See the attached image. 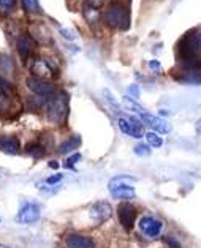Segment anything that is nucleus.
<instances>
[{
  "mask_svg": "<svg viewBox=\"0 0 201 248\" xmlns=\"http://www.w3.org/2000/svg\"><path fill=\"white\" fill-rule=\"evenodd\" d=\"M103 21L109 29H122L129 30V13L122 2H113L103 13Z\"/></svg>",
  "mask_w": 201,
  "mask_h": 248,
  "instance_id": "f257e3e1",
  "label": "nucleus"
},
{
  "mask_svg": "<svg viewBox=\"0 0 201 248\" xmlns=\"http://www.w3.org/2000/svg\"><path fill=\"white\" fill-rule=\"evenodd\" d=\"M45 106H46L48 119H50L52 124L64 122L67 117V112H68V101H67L65 96L59 95V93L48 96Z\"/></svg>",
  "mask_w": 201,
  "mask_h": 248,
  "instance_id": "f03ea898",
  "label": "nucleus"
},
{
  "mask_svg": "<svg viewBox=\"0 0 201 248\" xmlns=\"http://www.w3.org/2000/svg\"><path fill=\"white\" fill-rule=\"evenodd\" d=\"M173 78L185 84H201V62L182 66L181 70L174 71Z\"/></svg>",
  "mask_w": 201,
  "mask_h": 248,
  "instance_id": "7ed1b4c3",
  "label": "nucleus"
},
{
  "mask_svg": "<svg viewBox=\"0 0 201 248\" xmlns=\"http://www.w3.org/2000/svg\"><path fill=\"white\" fill-rule=\"evenodd\" d=\"M27 87L30 92H34L35 95L38 96H52L56 95V86L52 82L46 81V79H41V78H36V76H30L27 78Z\"/></svg>",
  "mask_w": 201,
  "mask_h": 248,
  "instance_id": "20e7f679",
  "label": "nucleus"
},
{
  "mask_svg": "<svg viewBox=\"0 0 201 248\" xmlns=\"http://www.w3.org/2000/svg\"><path fill=\"white\" fill-rule=\"evenodd\" d=\"M13 108V84L0 76V114H10Z\"/></svg>",
  "mask_w": 201,
  "mask_h": 248,
  "instance_id": "39448f33",
  "label": "nucleus"
},
{
  "mask_svg": "<svg viewBox=\"0 0 201 248\" xmlns=\"http://www.w3.org/2000/svg\"><path fill=\"white\" fill-rule=\"evenodd\" d=\"M117 217L120 225L124 226L125 231H132L136 221V209L135 205H132L130 202H120L117 205Z\"/></svg>",
  "mask_w": 201,
  "mask_h": 248,
  "instance_id": "423d86ee",
  "label": "nucleus"
},
{
  "mask_svg": "<svg viewBox=\"0 0 201 248\" xmlns=\"http://www.w3.org/2000/svg\"><path fill=\"white\" fill-rule=\"evenodd\" d=\"M32 73L36 78H41V79L48 81L50 78H57L59 70H57V66L51 62V60L38 59V60H35L34 65H32Z\"/></svg>",
  "mask_w": 201,
  "mask_h": 248,
  "instance_id": "0eeeda50",
  "label": "nucleus"
},
{
  "mask_svg": "<svg viewBox=\"0 0 201 248\" xmlns=\"http://www.w3.org/2000/svg\"><path fill=\"white\" fill-rule=\"evenodd\" d=\"M119 128L124 135L130 136V138H135L139 139L143 138V122L141 119H136V117H120L119 119Z\"/></svg>",
  "mask_w": 201,
  "mask_h": 248,
  "instance_id": "6e6552de",
  "label": "nucleus"
},
{
  "mask_svg": "<svg viewBox=\"0 0 201 248\" xmlns=\"http://www.w3.org/2000/svg\"><path fill=\"white\" fill-rule=\"evenodd\" d=\"M89 215L95 225H101V223H105L106 220L111 218L113 207L105 201H99V202L92 204V207L89 210Z\"/></svg>",
  "mask_w": 201,
  "mask_h": 248,
  "instance_id": "1a4fd4ad",
  "label": "nucleus"
},
{
  "mask_svg": "<svg viewBox=\"0 0 201 248\" xmlns=\"http://www.w3.org/2000/svg\"><path fill=\"white\" fill-rule=\"evenodd\" d=\"M139 119H141V122L144 125L151 126V128L154 130L155 133H162V135H167V133L171 131V125H169L167 120H163V119L157 117V116H152V114H149V112L141 114V116H139Z\"/></svg>",
  "mask_w": 201,
  "mask_h": 248,
  "instance_id": "9d476101",
  "label": "nucleus"
},
{
  "mask_svg": "<svg viewBox=\"0 0 201 248\" xmlns=\"http://www.w3.org/2000/svg\"><path fill=\"white\" fill-rule=\"evenodd\" d=\"M38 220H40V207L36 204L27 202L19 209V214H17V221L19 223L30 225V223H35Z\"/></svg>",
  "mask_w": 201,
  "mask_h": 248,
  "instance_id": "9b49d317",
  "label": "nucleus"
},
{
  "mask_svg": "<svg viewBox=\"0 0 201 248\" xmlns=\"http://www.w3.org/2000/svg\"><path fill=\"white\" fill-rule=\"evenodd\" d=\"M35 45H36L35 40L27 33H24V35H21L19 38H17L16 49H17V54H19V57H21V60L24 63L29 62V57H30V54H32Z\"/></svg>",
  "mask_w": 201,
  "mask_h": 248,
  "instance_id": "f8f14e48",
  "label": "nucleus"
},
{
  "mask_svg": "<svg viewBox=\"0 0 201 248\" xmlns=\"http://www.w3.org/2000/svg\"><path fill=\"white\" fill-rule=\"evenodd\" d=\"M65 245L67 248H95V242L87 235L71 232L65 237Z\"/></svg>",
  "mask_w": 201,
  "mask_h": 248,
  "instance_id": "ddd939ff",
  "label": "nucleus"
},
{
  "mask_svg": "<svg viewBox=\"0 0 201 248\" xmlns=\"http://www.w3.org/2000/svg\"><path fill=\"white\" fill-rule=\"evenodd\" d=\"M138 226L146 235H148V237H157V235L160 234L163 225L158 220L152 218V217H143V218L139 220Z\"/></svg>",
  "mask_w": 201,
  "mask_h": 248,
  "instance_id": "4468645a",
  "label": "nucleus"
},
{
  "mask_svg": "<svg viewBox=\"0 0 201 248\" xmlns=\"http://www.w3.org/2000/svg\"><path fill=\"white\" fill-rule=\"evenodd\" d=\"M21 150V142L16 136H0V152L16 155Z\"/></svg>",
  "mask_w": 201,
  "mask_h": 248,
  "instance_id": "2eb2a0df",
  "label": "nucleus"
},
{
  "mask_svg": "<svg viewBox=\"0 0 201 248\" xmlns=\"http://www.w3.org/2000/svg\"><path fill=\"white\" fill-rule=\"evenodd\" d=\"M81 146V138L79 136H71L70 139H67L59 146V154L60 155H67L70 152H75V150Z\"/></svg>",
  "mask_w": 201,
  "mask_h": 248,
  "instance_id": "dca6fc26",
  "label": "nucleus"
},
{
  "mask_svg": "<svg viewBox=\"0 0 201 248\" xmlns=\"http://www.w3.org/2000/svg\"><path fill=\"white\" fill-rule=\"evenodd\" d=\"M84 17H86L87 22L92 27L97 26L99 21H100V8H95L90 3H86V5H84Z\"/></svg>",
  "mask_w": 201,
  "mask_h": 248,
  "instance_id": "f3484780",
  "label": "nucleus"
},
{
  "mask_svg": "<svg viewBox=\"0 0 201 248\" xmlns=\"http://www.w3.org/2000/svg\"><path fill=\"white\" fill-rule=\"evenodd\" d=\"M111 195L116 199H125V201H127V199H133V198H135L136 193H135V190H133L130 185H124V186H119V188L113 190Z\"/></svg>",
  "mask_w": 201,
  "mask_h": 248,
  "instance_id": "a211bd4d",
  "label": "nucleus"
},
{
  "mask_svg": "<svg viewBox=\"0 0 201 248\" xmlns=\"http://www.w3.org/2000/svg\"><path fill=\"white\" fill-rule=\"evenodd\" d=\"M135 177H130V175H117V177H114L109 180V191H113L116 188H119V186H124L127 184H133L135 182Z\"/></svg>",
  "mask_w": 201,
  "mask_h": 248,
  "instance_id": "6ab92c4d",
  "label": "nucleus"
},
{
  "mask_svg": "<svg viewBox=\"0 0 201 248\" xmlns=\"http://www.w3.org/2000/svg\"><path fill=\"white\" fill-rule=\"evenodd\" d=\"M124 105H125L127 109H130V111H133V112H138L139 116H141V114H146V112H148L141 105H139L138 101H135V100H133L132 96H129V95L124 96Z\"/></svg>",
  "mask_w": 201,
  "mask_h": 248,
  "instance_id": "aec40b11",
  "label": "nucleus"
},
{
  "mask_svg": "<svg viewBox=\"0 0 201 248\" xmlns=\"http://www.w3.org/2000/svg\"><path fill=\"white\" fill-rule=\"evenodd\" d=\"M26 152L30 156H34V158H41V156L45 155V147L40 146V144H36V142H30V144H27Z\"/></svg>",
  "mask_w": 201,
  "mask_h": 248,
  "instance_id": "412c9836",
  "label": "nucleus"
},
{
  "mask_svg": "<svg viewBox=\"0 0 201 248\" xmlns=\"http://www.w3.org/2000/svg\"><path fill=\"white\" fill-rule=\"evenodd\" d=\"M22 8L26 10L29 15H40L41 13L38 0H22Z\"/></svg>",
  "mask_w": 201,
  "mask_h": 248,
  "instance_id": "4be33fe9",
  "label": "nucleus"
},
{
  "mask_svg": "<svg viewBox=\"0 0 201 248\" xmlns=\"http://www.w3.org/2000/svg\"><path fill=\"white\" fill-rule=\"evenodd\" d=\"M16 5H17V0H0V15L8 16L10 13H13Z\"/></svg>",
  "mask_w": 201,
  "mask_h": 248,
  "instance_id": "5701e85b",
  "label": "nucleus"
},
{
  "mask_svg": "<svg viewBox=\"0 0 201 248\" xmlns=\"http://www.w3.org/2000/svg\"><path fill=\"white\" fill-rule=\"evenodd\" d=\"M146 141H148V146H149V147L158 149V147H162V144H163V138L158 136L155 131H149L148 135H146Z\"/></svg>",
  "mask_w": 201,
  "mask_h": 248,
  "instance_id": "b1692460",
  "label": "nucleus"
},
{
  "mask_svg": "<svg viewBox=\"0 0 201 248\" xmlns=\"http://www.w3.org/2000/svg\"><path fill=\"white\" fill-rule=\"evenodd\" d=\"M133 152L138 156H148L151 154V147L148 144H138V146H135V149H133Z\"/></svg>",
  "mask_w": 201,
  "mask_h": 248,
  "instance_id": "393cba45",
  "label": "nucleus"
},
{
  "mask_svg": "<svg viewBox=\"0 0 201 248\" xmlns=\"http://www.w3.org/2000/svg\"><path fill=\"white\" fill-rule=\"evenodd\" d=\"M103 95H105L106 98H108V103H109V105H111V106H114V109H116V111H120V108H119V105H117V101L114 100V96L111 95V92H109L108 89H105V90H103Z\"/></svg>",
  "mask_w": 201,
  "mask_h": 248,
  "instance_id": "a878e982",
  "label": "nucleus"
},
{
  "mask_svg": "<svg viewBox=\"0 0 201 248\" xmlns=\"http://www.w3.org/2000/svg\"><path fill=\"white\" fill-rule=\"evenodd\" d=\"M60 35H62L64 38L70 40V41L76 38V33L73 32V30H68V29H60Z\"/></svg>",
  "mask_w": 201,
  "mask_h": 248,
  "instance_id": "bb28decb",
  "label": "nucleus"
},
{
  "mask_svg": "<svg viewBox=\"0 0 201 248\" xmlns=\"http://www.w3.org/2000/svg\"><path fill=\"white\" fill-rule=\"evenodd\" d=\"M163 242H165V244H168L171 248H182V245L179 244V242L176 240V239H173V237H169V235L163 237Z\"/></svg>",
  "mask_w": 201,
  "mask_h": 248,
  "instance_id": "cd10ccee",
  "label": "nucleus"
},
{
  "mask_svg": "<svg viewBox=\"0 0 201 248\" xmlns=\"http://www.w3.org/2000/svg\"><path fill=\"white\" fill-rule=\"evenodd\" d=\"M193 38H195V46H197V51L201 56V30H195Z\"/></svg>",
  "mask_w": 201,
  "mask_h": 248,
  "instance_id": "c85d7f7f",
  "label": "nucleus"
},
{
  "mask_svg": "<svg viewBox=\"0 0 201 248\" xmlns=\"http://www.w3.org/2000/svg\"><path fill=\"white\" fill-rule=\"evenodd\" d=\"M62 179H64V174H54V175H51V177L46 179V184L48 185H54V184L60 182Z\"/></svg>",
  "mask_w": 201,
  "mask_h": 248,
  "instance_id": "c756f323",
  "label": "nucleus"
},
{
  "mask_svg": "<svg viewBox=\"0 0 201 248\" xmlns=\"http://www.w3.org/2000/svg\"><path fill=\"white\" fill-rule=\"evenodd\" d=\"M79 158H81V155H79V154H75V155H71L68 160H67V163H68V166L71 168V165H73V163L79 161Z\"/></svg>",
  "mask_w": 201,
  "mask_h": 248,
  "instance_id": "7c9ffc66",
  "label": "nucleus"
},
{
  "mask_svg": "<svg viewBox=\"0 0 201 248\" xmlns=\"http://www.w3.org/2000/svg\"><path fill=\"white\" fill-rule=\"evenodd\" d=\"M129 92L133 95V96H139V89H136V86L133 84V86H130V89H129Z\"/></svg>",
  "mask_w": 201,
  "mask_h": 248,
  "instance_id": "2f4dec72",
  "label": "nucleus"
},
{
  "mask_svg": "<svg viewBox=\"0 0 201 248\" xmlns=\"http://www.w3.org/2000/svg\"><path fill=\"white\" fill-rule=\"evenodd\" d=\"M149 68H152V70H158V68H160V63H158L157 60H151V62H149Z\"/></svg>",
  "mask_w": 201,
  "mask_h": 248,
  "instance_id": "473e14b6",
  "label": "nucleus"
},
{
  "mask_svg": "<svg viewBox=\"0 0 201 248\" xmlns=\"http://www.w3.org/2000/svg\"><path fill=\"white\" fill-rule=\"evenodd\" d=\"M50 166H51L52 169H57V168H59V163H57V161H51V163H50Z\"/></svg>",
  "mask_w": 201,
  "mask_h": 248,
  "instance_id": "72a5a7b5",
  "label": "nucleus"
},
{
  "mask_svg": "<svg viewBox=\"0 0 201 248\" xmlns=\"http://www.w3.org/2000/svg\"><path fill=\"white\" fill-rule=\"evenodd\" d=\"M0 248H10V247H5V245H2V244H0Z\"/></svg>",
  "mask_w": 201,
  "mask_h": 248,
  "instance_id": "f704fd0d",
  "label": "nucleus"
},
{
  "mask_svg": "<svg viewBox=\"0 0 201 248\" xmlns=\"http://www.w3.org/2000/svg\"><path fill=\"white\" fill-rule=\"evenodd\" d=\"M0 174H2V169H0Z\"/></svg>",
  "mask_w": 201,
  "mask_h": 248,
  "instance_id": "c9c22d12",
  "label": "nucleus"
},
{
  "mask_svg": "<svg viewBox=\"0 0 201 248\" xmlns=\"http://www.w3.org/2000/svg\"><path fill=\"white\" fill-rule=\"evenodd\" d=\"M0 221H2V218H0Z\"/></svg>",
  "mask_w": 201,
  "mask_h": 248,
  "instance_id": "e433bc0d",
  "label": "nucleus"
}]
</instances>
